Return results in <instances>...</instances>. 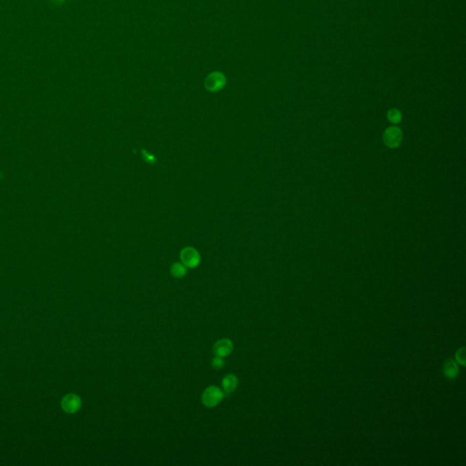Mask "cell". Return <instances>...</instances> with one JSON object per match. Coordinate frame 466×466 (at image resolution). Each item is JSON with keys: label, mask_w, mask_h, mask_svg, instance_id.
<instances>
[{"label": "cell", "mask_w": 466, "mask_h": 466, "mask_svg": "<svg viewBox=\"0 0 466 466\" xmlns=\"http://www.w3.org/2000/svg\"><path fill=\"white\" fill-rule=\"evenodd\" d=\"M225 75L220 71H213L209 74L204 80V87L210 92H218L226 86Z\"/></svg>", "instance_id": "obj_1"}, {"label": "cell", "mask_w": 466, "mask_h": 466, "mask_svg": "<svg viewBox=\"0 0 466 466\" xmlns=\"http://www.w3.org/2000/svg\"><path fill=\"white\" fill-rule=\"evenodd\" d=\"M224 395L225 393L219 387H208L202 394V403L208 408H213L223 400Z\"/></svg>", "instance_id": "obj_2"}, {"label": "cell", "mask_w": 466, "mask_h": 466, "mask_svg": "<svg viewBox=\"0 0 466 466\" xmlns=\"http://www.w3.org/2000/svg\"><path fill=\"white\" fill-rule=\"evenodd\" d=\"M180 260L187 268L193 269L200 265V253L192 247H187L180 253Z\"/></svg>", "instance_id": "obj_3"}, {"label": "cell", "mask_w": 466, "mask_h": 466, "mask_svg": "<svg viewBox=\"0 0 466 466\" xmlns=\"http://www.w3.org/2000/svg\"><path fill=\"white\" fill-rule=\"evenodd\" d=\"M82 402L80 396L75 393H68L61 400V408L67 413H75L80 411Z\"/></svg>", "instance_id": "obj_4"}, {"label": "cell", "mask_w": 466, "mask_h": 466, "mask_svg": "<svg viewBox=\"0 0 466 466\" xmlns=\"http://www.w3.org/2000/svg\"><path fill=\"white\" fill-rule=\"evenodd\" d=\"M213 353L215 356L225 358L229 356L233 351V341L229 339H221L213 345Z\"/></svg>", "instance_id": "obj_5"}, {"label": "cell", "mask_w": 466, "mask_h": 466, "mask_svg": "<svg viewBox=\"0 0 466 466\" xmlns=\"http://www.w3.org/2000/svg\"><path fill=\"white\" fill-rule=\"evenodd\" d=\"M402 140V131L398 127H390L384 134V141L389 147H397Z\"/></svg>", "instance_id": "obj_6"}, {"label": "cell", "mask_w": 466, "mask_h": 466, "mask_svg": "<svg viewBox=\"0 0 466 466\" xmlns=\"http://www.w3.org/2000/svg\"><path fill=\"white\" fill-rule=\"evenodd\" d=\"M238 384H239V380L234 374H228L221 381L223 392L227 394L233 393L237 389Z\"/></svg>", "instance_id": "obj_7"}, {"label": "cell", "mask_w": 466, "mask_h": 466, "mask_svg": "<svg viewBox=\"0 0 466 466\" xmlns=\"http://www.w3.org/2000/svg\"><path fill=\"white\" fill-rule=\"evenodd\" d=\"M444 372L447 377L454 378L458 373V366L456 362L452 359L447 360L444 368Z\"/></svg>", "instance_id": "obj_8"}, {"label": "cell", "mask_w": 466, "mask_h": 466, "mask_svg": "<svg viewBox=\"0 0 466 466\" xmlns=\"http://www.w3.org/2000/svg\"><path fill=\"white\" fill-rule=\"evenodd\" d=\"M170 273L175 278H183L187 274V267L183 263L176 262L170 268Z\"/></svg>", "instance_id": "obj_9"}, {"label": "cell", "mask_w": 466, "mask_h": 466, "mask_svg": "<svg viewBox=\"0 0 466 466\" xmlns=\"http://www.w3.org/2000/svg\"><path fill=\"white\" fill-rule=\"evenodd\" d=\"M388 118L393 122H399L401 120V113L397 109H392L388 113Z\"/></svg>", "instance_id": "obj_10"}, {"label": "cell", "mask_w": 466, "mask_h": 466, "mask_svg": "<svg viewBox=\"0 0 466 466\" xmlns=\"http://www.w3.org/2000/svg\"><path fill=\"white\" fill-rule=\"evenodd\" d=\"M224 360H223V358L221 357H219V356H215L212 360V365L215 369H220L222 367L224 366Z\"/></svg>", "instance_id": "obj_11"}, {"label": "cell", "mask_w": 466, "mask_h": 466, "mask_svg": "<svg viewBox=\"0 0 466 466\" xmlns=\"http://www.w3.org/2000/svg\"><path fill=\"white\" fill-rule=\"evenodd\" d=\"M142 153H143V158L145 159L146 161L149 162V163H154L156 161V159L154 158V156H152L151 154L147 152L146 150H142Z\"/></svg>", "instance_id": "obj_12"}, {"label": "cell", "mask_w": 466, "mask_h": 466, "mask_svg": "<svg viewBox=\"0 0 466 466\" xmlns=\"http://www.w3.org/2000/svg\"><path fill=\"white\" fill-rule=\"evenodd\" d=\"M456 359L458 360V361H459L460 363L465 364V349H464V348L458 351Z\"/></svg>", "instance_id": "obj_13"}, {"label": "cell", "mask_w": 466, "mask_h": 466, "mask_svg": "<svg viewBox=\"0 0 466 466\" xmlns=\"http://www.w3.org/2000/svg\"><path fill=\"white\" fill-rule=\"evenodd\" d=\"M53 1L57 2V3H61V2H63V1H65V0H53Z\"/></svg>", "instance_id": "obj_14"}]
</instances>
